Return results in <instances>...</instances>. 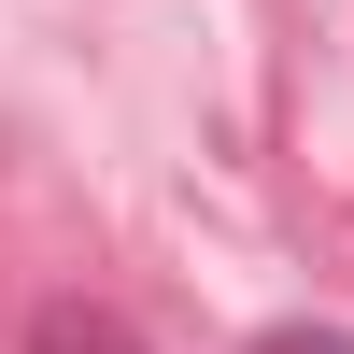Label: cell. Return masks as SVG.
<instances>
[{"label": "cell", "mask_w": 354, "mask_h": 354, "mask_svg": "<svg viewBox=\"0 0 354 354\" xmlns=\"http://www.w3.org/2000/svg\"><path fill=\"white\" fill-rule=\"evenodd\" d=\"M28 354H156V340H142L128 312H100V298H43L28 312Z\"/></svg>", "instance_id": "1"}, {"label": "cell", "mask_w": 354, "mask_h": 354, "mask_svg": "<svg viewBox=\"0 0 354 354\" xmlns=\"http://www.w3.org/2000/svg\"><path fill=\"white\" fill-rule=\"evenodd\" d=\"M255 354H354V326H270Z\"/></svg>", "instance_id": "2"}]
</instances>
